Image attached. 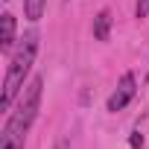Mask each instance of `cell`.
<instances>
[{"instance_id":"6da1fadb","label":"cell","mask_w":149,"mask_h":149,"mask_svg":"<svg viewBox=\"0 0 149 149\" xmlns=\"http://www.w3.org/2000/svg\"><path fill=\"white\" fill-rule=\"evenodd\" d=\"M41 94H44V79L41 76H32L29 85L18 94V105L12 108L3 132H0V149H24L26 132L35 123L38 108H41Z\"/></svg>"},{"instance_id":"7a4b0ae2","label":"cell","mask_w":149,"mask_h":149,"mask_svg":"<svg viewBox=\"0 0 149 149\" xmlns=\"http://www.w3.org/2000/svg\"><path fill=\"white\" fill-rule=\"evenodd\" d=\"M35 53H38V35L26 32L21 38V47L15 50L9 67H6V76H3V97H0V108H3V111H12L18 94L24 91V82H26L29 70L35 64Z\"/></svg>"},{"instance_id":"3957f363","label":"cell","mask_w":149,"mask_h":149,"mask_svg":"<svg viewBox=\"0 0 149 149\" xmlns=\"http://www.w3.org/2000/svg\"><path fill=\"white\" fill-rule=\"evenodd\" d=\"M134 94H137V82H134V73H123V79H120V85L114 88V94L108 97V102H105V108L108 111H123L132 100H134Z\"/></svg>"},{"instance_id":"277c9868","label":"cell","mask_w":149,"mask_h":149,"mask_svg":"<svg viewBox=\"0 0 149 149\" xmlns=\"http://www.w3.org/2000/svg\"><path fill=\"white\" fill-rule=\"evenodd\" d=\"M12 44H15V15L3 12L0 15V50L9 53Z\"/></svg>"},{"instance_id":"5b68a950","label":"cell","mask_w":149,"mask_h":149,"mask_svg":"<svg viewBox=\"0 0 149 149\" xmlns=\"http://www.w3.org/2000/svg\"><path fill=\"white\" fill-rule=\"evenodd\" d=\"M94 38L97 41H108L111 38V12L102 9L97 18H94Z\"/></svg>"},{"instance_id":"8992f818","label":"cell","mask_w":149,"mask_h":149,"mask_svg":"<svg viewBox=\"0 0 149 149\" xmlns=\"http://www.w3.org/2000/svg\"><path fill=\"white\" fill-rule=\"evenodd\" d=\"M44 9H47V0H24V15H26V21H41V15H44Z\"/></svg>"},{"instance_id":"52a82bcc","label":"cell","mask_w":149,"mask_h":149,"mask_svg":"<svg viewBox=\"0 0 149 149\" xmlns=\"http://www.w3.org/2000/svg\"><path fill=\"white\" fill-rule=\"evenodd\" d=\"M134 15H137V18H149V0H137Z\"/></svg>"},{"instance_id":"ba28073f","label":"cell","mask_w":149,"mask_h":149,"mask_svg":"<svg viewBox=\"0 0 149 149\" xmlns=\"http://www.w3.org/2000/svg\"><path fill=\"white\" fill-rule=\"evenodd\" d=\"M129 146H132V149H140V146H143V137H140V132H132V137H129Z\"/></svg>"}]
</instances>
